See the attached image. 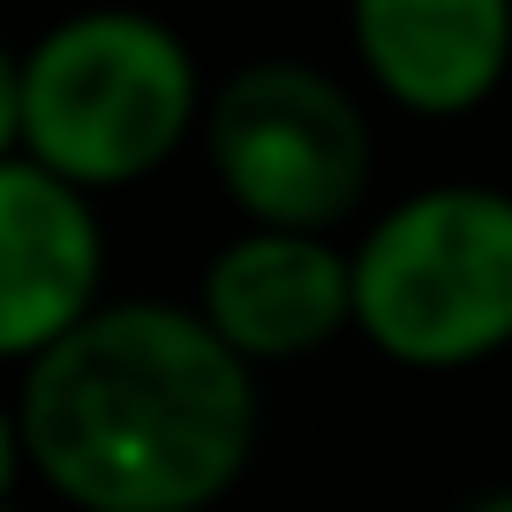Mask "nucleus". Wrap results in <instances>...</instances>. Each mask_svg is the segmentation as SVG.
<instances>
[{"mask_svg":"<svg viewBox=\"0 0 512 512\" xmlns=\"http://www.w3.org/2000/svg\"><path fill=\"white\" fill-rule=\"evenodd\" d=\"M31 475L83 512H204L249 475L256 362L196 302H98L23 362Z\"/></svg>","mask_w":512,"mask_h":512,"instance_id":"nucleus-1","label":"nucleus"},{"mask_svg":"<svg viewBox=\"0 0 512 512\" xmlns=\"http://www.w3.org/2000/svg\"><path fill=\"white\" fill-rule=\"evenodd\" d=\"M189 38L144 8H76L23 53V151L76 189H136L204 128Z\"/></svg>","mask_w":512,"mask_h":512,"instance_id":"nucleus-2","label":"nucleus"},{"mask_svg":"<svg viewBox=\"0 0 512 512\" xmlns=\"http://www.w3.org/2000/svg\"><path fill=\"white\" fill-rule=\"evenodd\" d=\"M354 332L415 377L512 347V189L430 181L354 234Z\"/></svg>","mask_w":512,"mask_h":512,"instance_id":"nucleus-3","label":"nucleus"},{"mask_svg":"<svg viewBox=\"0 0 512 512\" xmlns=\"http://www.w3.org/2000/svg\"><path fill=\"white\" fill-rule=\"evenodd\" d=\"M204 159L219 196L256 226H317L347 234L369 204L377 136L354 83L317 61H241L204 98Z\"/></svg>","mask_w":512,"mask_h":512,"instance_id":"nucleus-4","label":"nucleus"},{"mask_svg":"<svg viewBox=\"0 0 512 512\" xmlns=\"http://www.w3.org/2000/svg\"><path fill=\"white\" fill-rule=\"evenodd\" d=\"M196 309L249 362H302L354 332V249L317 226H256L211 249Z\"/></svg>","mask_w":512,"mask_h":512,"instance_id":"nucleus-5","label":"nucleus"},{"mask_svg":"<svg viewBox=\"0 0 512 512\" xmlns=\"http://www.w3.org/2000/svg\"><path fill=\"white\" fill-rule=\"evenodd\" d=\"M106 226L91 189L31 151L0 159V362L46 354L83 309H98Z\"/></svg>","mask_w":512,"mask_h":512,"instance_id":"nucleus-6","label":"nucleus"},{"mask_svg":"<svg viewBox=\"0 0 512 512\" xmlns=\"http://www.w3.org/2000/svg\"><path fill=\"white\" fill-rule=\"evenodd\" d=\"M354 68L415 121H467L512 76V0H347Z\"/></svg>","mask_w":512,"mask_h":512,"instance_id":"nucleus-7","label":"nucleus"},{"mask_svg":"<svg viewBox=\"0 0 512 512\" xmlns=\"http://www.w3.org/2000/svg\"><path fill=\"white\" fill-rule=\"evenodd\" d=\"M23 151V53L0 46V159Z\"/></svg>","mask_w":512,"mask_h":512,"instance_id":"nucleus-8","label":"nucleus"},{"mask_svg":"<svg viewBox=\"0 0 512 512\" xmlns=\"http://www.w3.org/2000/svg\"><path fill=\"white\" fill-rule=\"evenodd\" d=\"M23 467H31V445H23V407L0 400V497L23 482Z\"/></svg>","mask_w":512,"mask_h":512,"instance_id":"nucleus-9","label":"nucleus"}]
</instances>
